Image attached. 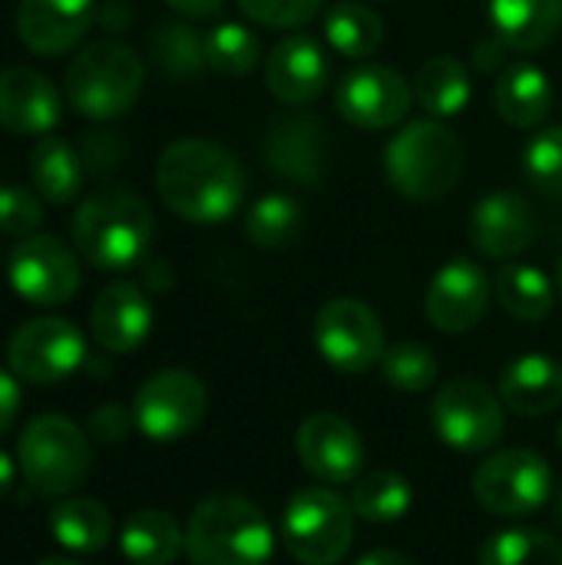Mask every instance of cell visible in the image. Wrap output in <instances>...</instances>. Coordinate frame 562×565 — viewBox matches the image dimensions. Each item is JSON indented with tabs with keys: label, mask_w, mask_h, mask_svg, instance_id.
Instances as JSON below:
<instances>
[{
	"label": "cell",
	"mask_w": 562,
	"mask_h": 565,
	"mask_svg": "<svg viewBox=\"0 0 562 565\" xmlns=\"http://www.w3.org/2000/svg\"><path fill=\"white\" fill-rule=\"evenodd\" d=\"M242 13L252 23L272 26V30H291L318 17L321 0H238Z\"/></svg>",
	"instance_id": "cell-40"
},
{
	"label": "cell",
	"mask_w": 562,
	"mask_h": 565,
	"mask_svg": "<svg viewBox=\"0 0 562 565\" xmlns=\"http://www.w3.org/2000/svg\"><path fill=\"white\" fill-rule=\"evenodd\" d=\"M146 66L139 53L123 40H96L83 46L66 66L63 93L70 109L93 122L126 116L142 93Z\"/></svg>",
	"instance_id": "cell-4"
},
{
	"label": "cell",
	"mask_w": 562,
	"mask_h": 565,
	"mask_svg": "<svg viewBox=\"0 0 562 565\" xmlns=\"http://www.w3.org/2000/svg\"><path fill=\"white\" fill-rule=\"evenodd\" d=\"M523 175L537 192L562 199V126L540 129L523 149Z\"/></svg>",
	"instance_id": "cell-38"
},
{
	"label": "cell",
	"mask_w": 562,
	"mask_h": 565,
	"mask_svg": "<svg viewBox=\"0 0 562 565\" xmlns=\"http://www.w3.org/2000/svg\"><path fill=\"white\" fill-rule=\"evenodd\" d=\"M431 424L441 444L460 454H487L503 437V401L477 381H450L431 404Z\"/></svg>",
	"instance_id": "cell-10"
},
{
	"label": "cell",
	"mask_w": 562,
	"mask_h": 565,
	"mask_svg": "<svg viewBox=\"0 0 562 565\" xmlns=\"http://www.w3.org/2000/svg\"><path fill=\"white\" fill-rule=\"evenodd\" d=\"M209 407L205 384L182 367H169L142 381L132 401V417L142 437L156 444H172L189 437Z\"/></svg>",
	"instance_id": "cell-9"
},
{
	"label": "cell",
	"mask_w": 562,
	"mask_h": 565,
	"mask_svg": "<svg viewBox=\"0 0 562 565\" xmlns=\"http://www.w3.org/2000/svg\"><path fill=\"white\" fill-rule=\"evenodd\" d=\"M533 238H537V218L523 195L500 189L474 205L470 242L487 258H513L527 252Z\"/></svg>",
	"instance_id": "cell-21"
},
{
	"label": "cell",
	"mask_w": 562,
	"mask_h": 565,
	"mask_svg": "<svg viewBox=\"0 0 562 565\" xmlns=\"http://www.w3.org/2000/svg\"><path fill=\"white\" fill-rule=\"evenodd\" d=\"M96 20H99L106 30H123V26L132 20V10L113 0V3H103V7H96Z\"/></svg>",
	"instance_id": "cell-43"
},
{
	"label": "cell",
	"mask_w": 562,
	"mask_h": 565,
	"mask_svg": "<svg viewBox=\"0 0 562 565\" xmlns=\"http://www.w3.org/2000/svg\"><path fill=\"white\" fill-rule=\"evenodd\" d=\"M411 503H414L411 483L394 470H374L364 480H358L351 490L354 516H361L368 523H381V526L404 520Z\"/></svg>",
	"instance_id": "cell-32"
},
{
	"label": "cell",
	"mask_w": 562,
	"mask_h": 565,
	"mask_svg": "<svg viewBox=\"0 0 562 565\" xmlns=\"http://www.w3.org/2000/svg\"><path fill=\"white\" fill-rule=\"evenodd\" d=\"M50 536L70 553H99L113 540V516L89 497H66L50 510Z\"/></svg>",
	"instance_id": "cell-28"
},
{
	"label": "cell",
	"mask_w": 562,
	"mask_h": 565,
	"mask_svg": "<svg viewBox=\"0 0 562 565\" xmlns=\"http://www.w3.org/2000/svg\"><path fill=\"white\" fill-rule=\"evenodd\" d=\"M556 291H560V301H562V258H560V268H556Z\"/></svg>",
	"instance_id": "cell-49"
},
{
	"label": "cell",
	"mask_w": 562,
	"mask_h": 565,
	"mask_svg": "<svg viewBox=\"0 0 562 565\" xmlns=\"http://www.w3.org/2000/svg\"><path fill=\"white\" fill-rule=\"evenodd\" d=\"M262 43L258 36L242 23H219L205 33V66L219 76H245L258 66Z\"/></svg>",
	"instance_id": "cell-35"
},
{
	"label": "cell",
	"mask_w": 562,
	"mask_h": 565,
	"mask_svg": "<svg viewBox=\"0 0 562 565\" xmlns=\"http://www.w3.org/2000/svg\"><path fill=\"white\" fill-rule=\"evenodd\" d=\"M265 166L278 172L288 182L298 185H318L328 175L331 166V136L325 119L295 113L288 119H278L262 142Z\"/></svg>",
	"instance_id": "cell-15"
},
{
	"label": "cell",
	"mask_w": 562,
	"mask_h": 565,
	"mask_svg": "<svg viewBox=\"0 0 562 565\" xmlns=\"http://www.w3.org/2000/svg\"><path fill=\"white\" fill-rule=\"evenodd\" d=\"M272 553V526L245 497L215 493L189 516L185 556L192 565H268Z\"/></svg>",
	"instance_id": "cell-3"
},
{
	"label": "cell",
	"mask_w": 562,
	"mask_h": 565,
	"mask_svg": "<svg viewBox=\"0 0 562 565\" xmlns=\"http://www.w3.org/2000/svg\"><path fill=\"white\" fill-rule=\"evenodd\" d=\"M89 331L96 344L109 354L136 351L152 331V305L146 291L132 281L106 285L89 311Z\"/></svg>",
	"instance_id": "cell-22"
},
{
	"label": "cell",
	"mask_w": 562,
	"mask_h": 565,
	"mask_svg": "<svg viewBox=\"0 0 562 565\" xmlns=\"http://www.w3.org/2000/svg\"><path fill=\"white\" fill-rule=\"evenodd\" d=\"M295 447H298V460L305 463V470L325 483H351L364 470V460H368V450L358 430L344 417L325 414V411L305 417V424L298 427Z\"/></svg>",
	"instance_id": "cell-17"
},
{
	"label": "cell",
	"mask_w": 562,
	"mask_h": 565,
	"mask_svg": "<svg viewBox=\"0 0 562 565\" xmlns=\"http://www.w3.org/2000/svg\"><path fill=\"white\" fill-rule=\"evenodd\" d=\"M76 255L99 271L139 265L152 245V212L126 189H99L73 212Z\"/></svg>",
	"instance_id": "cell-2"
},
{
	"label": "cell",
	"mask_w": 562,
	"mask_h": 565,
	"mask_svg": "<svg viewBox=\"0 0 562 565\" xmlns=\"http://www.w3.org/2000/svg\"><path fill=\"white\" fill-rule=\"evenodd\" d=\"M315 348L341 374H364L384 358V324L358 298H335L315 315Z\"/></svg>",
	"instance_id": "cell-12"
},
{
	"label": "cell",
	"mask_w": 562,
	"mask_h": 565,
	"mask_svg": "<svg viewBox=\"0 0 562 565\" xmlns=\"http://www.w3.org/2000/svg\"><path fill=\"white\" fill-rule=\"evenodd\" d=\"M43 222L40 195H33L23 185H0V232L13 238L36 235Z\"/></svg>",
	"instance_id": "cell-39"
},
{
	"label": "cell",
	"mask_w": 562,
	"mask_h": 565,
	"mask_svg": "<svg viewBox=\"0 0 562 565\" xmlns=\"http://www.w3.org/2000/svg\"><path fill=\"white\" fill-rule=\"evenodd\" d=\"M480 565H562V546L540 530H503L480 550Z\"/></svg>",
	"instance_id": "cell-36"
},
{
	"label": "cell",
	"mask_w": 562,
	"mask_h": 565,
	"mask_svg": "<svg viewBox=\"0 0 562 565\" xmlns=\"http://www.w3.org/2000/svg\"><path fill=\"white\" fill-rule=\"evenodd\" d=\"M119 550L132 565H172L185 550V533L169 513L142 510L123 523Z\"/></svg>",
	"instance_id": "cell-27"
},
{
	"label": "cell",
	"mask_w": 562,
	"mask_h": 565,
	"mask_svg": "<svg viewBox=\"0 0 562 565\" xmlns=\"http://www.w3.org/2000/svg\"><path fill=\"white\" fill-rule=\"evenodd\" d=\"M166 3H169L172 10L185 13V17H212V13L222 10L225 0H166Z\"/></svg>",
	"instance_id": "cell-44"
},
{
	"label": "cell",
	"mask_w": 562,
	"mask_h": 565,
	"mask_svg": "<svg viewBox=\"0 0 562 565\" xmlns=\"http://www.w3.org/2000/svg\"><path fill=\"white\" fill-rule=\"evenodd\" d=\"M285 550L301 565H338L354 540V510L335 490H298L282 516Z\"/></svg>",
	"instance_id": "cell-7"
},
{
	"label": "cell",
	"mask_w": 562,
	"mask_h": 565,
	"mask_svg": "<svg viewBox=\"0 0 562 565\" xmlns=\"http://www.w3.org/2000/svg\"><path fill=\"white\" fill-rule=\"evenodd\" d=\"M13 477H17V470H13V460L0 450V497H7L10 493V487H13Z\"/></svg>",
	"instance_id": "cell-47"
},
{
	"label": "cell",
	"mask_w": 562,
	"mask_h": 565,
	"mask_svg": "<svg viewBox=\"0 0 562 565\" xmlns=\"http://www.w3.org/2000/svg\"><path fill=\"white\" fill-rule=\"evenodd\" d=\"M96 20V0H20L17 36L36 56L70 53Z\"/></svg>",
	"instance_id": "cell-19"
},
{
	"label": "cell",
	"mask_w": 562,
	"mask_h": 565,
	"mask_svg": "<svg viewBox=\"0 0 562 565\" xmlns=\"http://www.w3.org/2000/svg\"><path fill=\"white\" fill-rule=\"evenodd\" d=\"M490 305V278L470 258H450L424 295L427 321L444 334H464L477 328Z\"/></svg>",
	"instance_id": "cell-16"
},
{
	"label": "cell",
	"mask_w": 562,
	"mask_h": 565,
	"mask_svg": "<svg viewBox=\"0 0 562 565\" xmlns=\"http://www.w3.org/2000/svg\"><path fill=\"white\" fill-rule=\"evenodd\" d=\"M494 103L500 119H507L517 129L540 126L553 109V86L547 73L533 63H513L500 73Z\"/></svg>",
	"instance_id": "cell-25"
},
{
	"label": "cell",
	"mask_w": 562,
	"mask_h": 565,
	"mask_svg": "<svg viewBox=\"0 0 562 565\" xmlns=\"http://www.w3.org/2000/svg\"><path fill=\"white\" fill-rule=\"evenodd\" d=\"M553 493V470L533 450H500L474 473V497L494 516L520 520L547 507Z\"/></svg>",
	"instance_id": "cell-8"
},
{
	"label": "cell",
	"mask_w": 562,
	"mask_h": 565,
	"mask_svg": "<svg viewBox=\"0 0 562 565\" xmlns=\"http://www.w3.org/2000/svg\"><path fill=\"white\" fill-rule=\"evenodd\" d=\"M20 411V387H17V374L0 367V437L13 427Z\"/></svg>",
	"instance_id": "cell-42"
},
{
	"label": "cell",
	"mask_w": 562,
	"mask_h": 565,
	"mask_svg": "<svg viewBox=\"0 0 562 565\" xmlns=\"http://www.w3.org/2000/svg\"><path fill=\"white\" fill-rule=\"evenodd\" d=\"M384 172L401 195L434 202L460 185L464 146L441 119H414L388 142Z\"/></svg>",
	"instance_id": "cell-5"
},
{
	"label": "cell",
	"mask_w": 562,
	"mask_h": 565,
	"mask_svg": "<svg viewBox=\"0 0 562 565\" xmlns=\"http://www.w3.org/2000/svg\"><path fill=\"white\" fill-rule=\"evenodd\" d=\"M503 53H507V46L494 36L490 43H484V46H477V66H484V70H494L500 60H503Z\"/></svg>",
	"instance_id": "cell-45"
},
{
	"label": "cell",
	"mask_w": 562,
	"mask_h": 565,
	"mask_svg": "<svg viewBox=\"0 0 562 565\" xmlns=\"http://www.w3.org/2000/svg\"><path fill=\"white\" fill-rule=\"evenodd\" d=\"M63 119V96L50 76L30 66L0 70V129L10 136H50Z\"/></svg>",
	"instance_id": "cell-18"
},
{
	"label": "cell",
	"mask_w": 562,
	"mask_h": 565,
	"mask_svg": "<svg viewBox=\"0 0 562 565\" xmlns=\"http://www.w3.org/2000/svg\"><path fill=\"white\" fill-rule=\"evenodd\" d=\"M560 526H562V490H560Z\"/></svg>",
	"instance_id": "cell-51"
},
{
	"label": "cell",
	"mask_w": 562,
	"mask_h": 565,
	"mask_svg": "<svg viewBox=\"0 0 562 565\" xmlns=\"http://www.w3.org/2000/svg\"><path fill=\"white\" fill-rule=\"evenodd\" d=\"M414 99L434 119L457 116L470 103V73L454 56H431L414 76Z\"/></svg>",
	"instance_id": "cell-29"
},
{
	"label": "cell",
	"mask_w": 562,
	"mask_h": 565,
	"mask_svg": "<svg viewBox=\"0 0 562 565\" xmlns=\"http://www.w3.org/2000/svg\"><path fill=\"white\" fill-rule=\"evenodd\" d=\"M411 103H414V86L401 70L388 63H364L351 70L335 93V106L341 119L368 132L394 129L411 113Z\"/></svg>",
	"instance_id": "cell-14"
},
{
	"label": "cell",
	"mask_w": 562,
	"mask_h": 565,
	"mask_svg": "<svg viewBox=\"0 0 562 565\" xmlns=\"http://www.w3.org/2000/svg\"><path fill=\"white\" fill-rule=\"evenodd\" d=\"M556 440H560V447H562V420H560V430H556Z\"/></svg>",
	"instance_id": "cell-50"
},
{
	"label": "cell",
	"mask_w": 562,
	"mask_h": 565,
	"mask_svg": "<svg viewBox=\"0 0 562 565\" xmlns=\"http://www.w3.org/2000/svg\"><path fill=\"white\" fill-rule=\"evenodd\" d=\"M86 361L83 331L66 318H33L7 344L10 371L36 387H50L76 374Z\"/></svg>",
	"instance_id": "cell-13"
},
{
	"label": "cell",
	"mask_w": 562,
	"mask_h": 565,
	"mask_svg": "<svg viewBox=\"0 0 562 565\" xmlns=\"http://www.w3.org/2000/svg\"><path fill=\"white\" fill-rule=\"evenodd\" d=\"M30 182L40 199L66 205L83 189V156L60 136H40L30 152Z\"/></svg>",
	"instance_id": "cell-26"
},
{
	"label": "cell",
	"mask_w": 562,
	"mask_h": 565,
	"mask_svg": "<svg viewBox=\"0 0 562 565\" xmlns=\"http://www.w3.org/2000/svg\"><path fill=\"white\" fill-rule=\"evenodd\" d=\"M381 374L384 381L401 391V394H421L437 381V358L431 348L417 341H401L384 351L381 358Z\"/></svg>",
	"instance_id": "cell-37"
},
{
	"label": "cell",
	"mask_w": 562,
	"mask_h": 565,
	"mask_svg": "<svg viewBox=\"0 0 562 565\" xmlns=\"http://www.w3.org/2000/svg\"><path fill=\"white\" fill-rule=\"evenodd\" d=\"M36 565H79V563H73V559H43V563H36Z\"/></svg>",
	"instance_id": "cell-48"
},
{
	"label": "cell",
	"mask_w": 562,
	"mask_h": 565,
	"mask_svg": "<svg viewBox=\"0 0 562 565\" xmlns=\"http://www.w3.org/2000/svg\"><path fill=\"white\" fill-rule=\"evenodd\" d=\"M162 205L192 225L229 222L245 202L242 162L212 139H176L156 162Z\"/></svg>",
	"instance_id": "cell-1"
},
{
	"label": "cell",
	"mask_w": 562,
	"mask_h": 565,
	"mask_svg": "<svg viewBox=\"0 0 562 565\" xmlns=\"http://www.w3.org/2000/svg\"><path fill=\"white\" fill-rule=\"evenodd\" d=\"M301 225H305L301 205L291 195H282V192L262 195L245 215V235L258 248H285V245H291L301 235Z\"/></svg>",
	"instance_id": "cell-34"
},
{
	"label": "cell",
	"mask_w": 562,
	"mask_h": 565,
	"mask_svg": "<svg viewBox=\"0 0 562 565\" xmlns=\"http://www.w3.org/2000/svg\"><path fill=\"white\" fill-rule=\"evenodd\" d=\"M149 50L156 66L172 79H195L205 70V36L182 20L156 26Z\"/></svg>",
	"instance_id": "cell-33"
},
{
	"label": "cell",
	"mask_w": 562,
	"mask_h": 565,
	"mask_svg": "<svg viewBox=\"0 0 562 565\" xmlns=\"http://www.w3.org/2000/svg\"><path fill=\"white\" fill-rule=\"evenodd\" d=\"M500 401L520 417H547L562 404V364L550 354H523L500 374Z\"/></svg>",
	"instance_id": "cell-23"
},
{
	"label": "cell",
	"mask_w": 562,
	"mask_h": 565,
	"mask_svg": "<svg viewBox=\"0 0 562 565\" xmlns=\"http://www.w3.org/2000/svg\"><path fill=\"white\" fill-rule=\"evenodd\" d=\"M325 40L348 60H364L384 43V20L368 3H335L325 17Z\"/></svg>",
	"instance_id": "cell-30"
},
{
	"label": "cell",
	"mask_w": 562,
	"mask_h": 565,
	"mask_svg": "<svg viewBox=\"0 0 562 565\" xmlns=\"http://www.w3.org/2000/svg\"><path fill=\"white\" fill-rule=\"evenodd\" d=\"M494 36L507 50H543L562 26V0H490Z\"/></svg>",
	"instance_id": "cell-24"
},
{
	"label": "cell",
	"mask_w": 562,
	"mask_h": 565,
	"mask_svg": "<svg viewBox=\"0 0 562 565\" xmlns=\"http://www.w3.org/2000/svg\"><path fill=\"white\" fill-rule=\"evenodd\" d=\"M17 467L36 497H66L86 480L93 467V447L73 420L60 414H40L20 434Z\"/></svg>",
	"instance_id": "cell-6"
},
{
	"label": "cell",
	"mask_w": 562,
	"mask_h": 565,
	"mask_svg": "<svg viewBox=\"0 0 562 565\" xmlns=\"http://www.w3.org/2000/svg\"><path fill=\"white\" fill-rule=\"evenodd\" d=\"M129 424H136V417L126 407L103 404L89 414V437H96L99 444H119L129 434Z\"/></svg>",
	"instance_id": "cell-41"
},
{
	"label": "cell",
	"mask_w": 562,
	"mask_h": 565,
	"mask_svg": "<svg viewBox=\"0 0 562 565\" xmlns=\"http://www.w3.org/2000/svg\"><path fill=\"white\" fill-rule=\"evenodd\" d=\"M500 305L520 321H543L556 305V285L533 265H503L494 285Z\"/></svg>",
	"instance_id": "cell-31"
},
{
	"label": "cell",
	"mask_w": 562,
	"mask_h": 565,
	"mask_svg": "<svg viewBox=\"0 0 562 565\" xmlns=\"http://www.w3.org/2000/svg\"><path fill=\"white\" fill-rule=\"evenodd\" d=\"M328 86L325 46L305 33L285 36L265 60V89L285 106H308Z\"/></svg>",
	"instance_id": "cell-20"
},
{
	"label": "cell",
	"mask_w": 562,
	"mask_h": 565,
	"mask_svg": "<svg viewBox=\"0 0 562 565\" xmlns=\"http://www.w3.org/2000/svg\"><path fill=\"white\" fill-rule=\"evenodd\" d=\"M358 565H417L414 559H407V556H401V553H394V550H374V553H368L364 559Z\"/></svg>",
	"instance_id": "cell-46"
},
{
	"label": "cell",
	"mask_w": 562,
	"mask_h": 565,
	"mask_svg": "<svg viewBox=\"0 0 562 565\" xmlns=\"http://www.w3.org/2000/svg\"><path fill=\"white\" fill-rule=\"evenodd\" d=\"M7 281L23 301L56 308L79 291L83 275L76 252L63 238L36 232L13 245L7 258Z\"/></svg>",
	"instance_id": "cell-11"
}]
</instances>
